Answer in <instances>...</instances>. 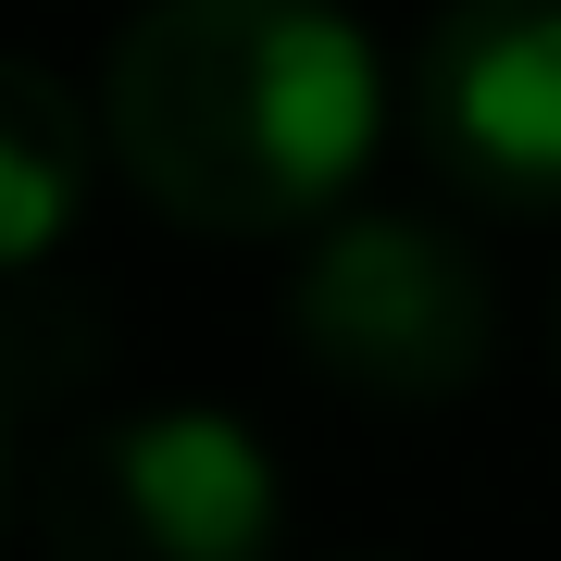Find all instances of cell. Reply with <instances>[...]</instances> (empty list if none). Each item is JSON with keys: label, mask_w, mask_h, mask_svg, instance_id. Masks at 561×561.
Segmentation results:
<instances>
[{"label": "cell", "mask_w": 561, "mask_h": 561, "mask_svg": "<svg viewBox=\"0 0 561 561\" xmlns=\"http://www.w3.org/2000/svg\"><path fill=\"white\" fill-rule=\"evenodd\" d=\"M101 138L162 225L287 238L362 187L387 62L337 0H150L113 38Z\"/></svg>", "instance_id": "cell-1"}, {"label": "cell", "mask_w": 561, "mask_h": 561, "mask_svg": "<svg viewBox=\"0 0 561 561\" xmlns=\"http://www.w3.org/2000/svg\"><path fill=\"white\" fill-rule=\"evenodd\" d=\"M101 162V125H88L76 101H62V76H38V62H13L0 76V250L38 275L62 213H76V175Z\"/></svg>", "instance_id": "cell-5"}, {"label": "cell", "mask_w": 561, "mask_h": 561, "mask_svg": "<svg viewBox=\"0 0 561 561\" xmlns=\"http://www.w3.org/2000/svg\"><path fill=\"white\" fill-rule=\"evenodd\" d=\"M412 138L461 201L561 213V0H449L412 50Z\"/></svg>", "instance_id": "cell-4"}, {"label": "cell", "mask_w": 561, "mask_h": 561, "mask_svg": "<svg viewBox=\"0 0 561 561\" xmlns=\"http://www.w3.org/2000/svg\"><path fill=\"white\" fill-rule=\"evenodd\" d=\"M50 561H275V449L238 412H113L25 486Z\"/></svg>", "instance_id": "cell-2"}, {"label": "cell", "mask_w": 561, "mask_h": 561, "mask_svg": "<svg viewBox=\"0 0 561 561\" xmlns=\"http://www.w3.org/2000/svg\"><path fill=\"white\" fill-rule=\"evenodd\" d=\"M287 337H300L350 400L437 412L486 362V275L449 225L424 213H350L324 225L300 287H287Z\"/></svg>", "instance_id": "cell-3"}]
</instances>
